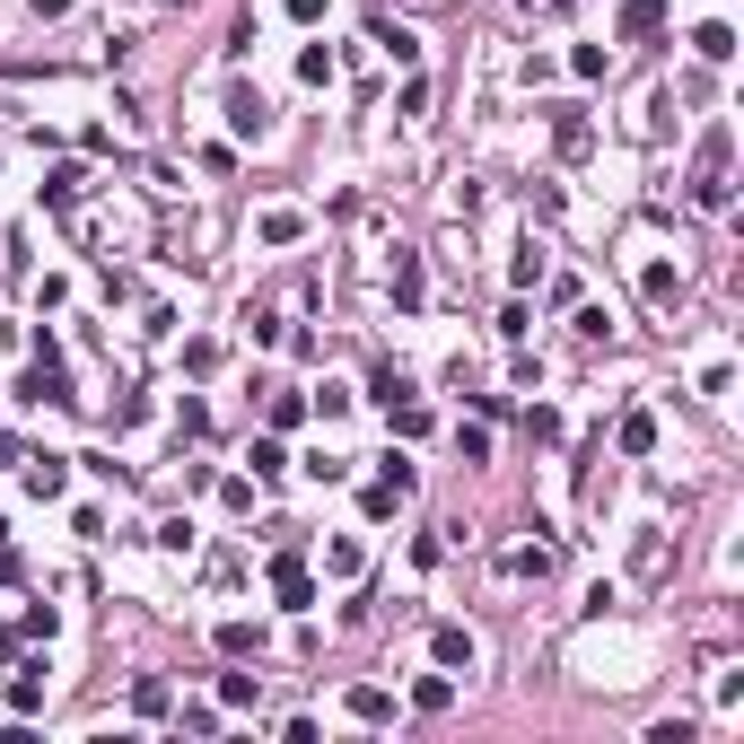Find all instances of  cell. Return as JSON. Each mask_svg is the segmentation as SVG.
Segmentation results:
<instances>
[{
	"mask_svg": "<svg viewBox=\"0 0 744 744\" xmlns=\"http://www.w3.org/2000/svg\"><path fill=\"white\" fill-rule=\"evenodd\" d=\"M272 596H280L289 614H307V605H316V578H307V552H298V543H280V552H272Z\"/></svg>",
	"mask_w": 744,
	"mask_h": 744,
	"instance_id": "7a4b0ae2",
	"label": "cell"
},
{
	"mask_svg": "<svg viewBox=\"0 0 744 744\" xmlns=\"http://www.w3.org/2000/svg\"><path fill=\"white\" fill-rule=\"evenodd\" d=\"M131 710H140V719H167V683L140 674V683H131Z\"/></svg>",
	"mask_w": 744,
	"mask_h": 744,
	"instance_id": "603a6c76",
	"label": "cell"
},
{
	"mask_svg": "<svg viewBox=\"0 0 744 744\" xmlns=\"http://www.w3.org/2000/svg\"><path fill=\"white\" fill-rule=\"evenodd\" d=\"M412 710H421V719L456 710V683H447V674H421V683H412Z\"/></svg>",
	"mask_w": 744,
	"mask_h": 744,
	"instance_id": "4fadbf2b",
	"label": "cell"
},
{
	"mask_svg": "<svg viewBox=\"0 0 744 744\" xmlns=\"http://www.w3.org/2000/svg\"><path fill=\"white\" fill-rule=\"evenodd\" d=\"M692 53H701V62H736V26H727V18H710V26L692 35Z\"/></svg>",
	"mask_w": 744,
	"mask_h": 744,
	"instance_id": "7c38bea8",
	"label": "cell"
},
{
	"mask_svg": "<svg viewBox=\"0 0 744 744\" xmlns=\"http://www.w3.org/2000/svg\"><path fill=\"white\" fill-rule=\"evenodd\" d=\"M298 228H307L298 211H263V246H298Z\"/></svg>",
	"mask_w": 744,
	"mask_h": 744,
	"instance_id": "7402d4cb",
	"label": "cell"
},
{
	"mask_svg": "<svg viewBox=\"0 0 744 744\" xmlns=\"http://www.w3.org/2000/svg\"><path fill=\"white\" fill-rule=\"evenodd\" d=\"M552 570H561L552 543H517V552H508V578H552Z\"/></svg>",
	"mask_w": 744,
	"mask_h": 744,
	"instance_id": "52a82bcc",
	"label": "cell"
},
{
	"mask_svg": "<svg viewBox=\"0 0 744 744\" xmlns=\"http://www.w3.org/2000/svg\"><path fill=\"white\" fill-rule=\"evenodd\" d=\"M62 482H71L62 456H26V491H35V499H62Z\"/></svg>",
	"mask_w": 744,
	"mask_h": 744,
	"instance_id": "2e32d148",
	"label": "cell"
},
{
	"mask_svg": "<svg viewBox=\"0 0 744 744\" xmlns=\"http://www.w3.org/2000/svg\"><path fill=\"white\" fill-rule=\"evenodd\" d=\"M307 421V394H272V429H298Z\"/></svg>",
	"mask_w": 744,
	"mask_h": 744,
	"instance_id": "484cf974",
	"label": "cell"
},
{
	"mask_svg": "<svg viewBox=\"0 0 744 744\" xmlns=\"http://www.w3.org/2000/svg\"><path fill=\"white\" fill-rule=\"evenodd\" d=\"M333 71H342L333 44H307V53H298V79H307V88H333Z\"/></svg>",
	"mask_w": 744,
	"mask_h": 744,
	"instance_id": "e0dca14e",
	"label": "cell"
},
{
	"mask_svg": "<svg viewBox=\"0 0 744 744\" xmlns=\"http://www.w3.org/2000/svg\"><path fill=\"white\" fill-rule=\"evenodd\" d=\"M79 193H88V167H71V158H62V167L44 176V211H53V220H71V211H79Z\"/></svg>",
	"mask_w": 744,
	"mask_h": 744,
	"instance_id": "3957f363",
	"label": "cell"
},
{
	"mask_svg": "<svg viewBox=\"0 0 744 744\" xmlns=\"http://www.w3.org/2000/svg\"><path fill=\"white\" fill-rule=\"evenodd\" d=\"M456 447H465V465H491V429L474 421V429H456Z\"/></svg>",
	"mask_w": 744,
	"mask_h": 744,
	"instance_id": "4316f807",
	"label": "cell"
},
{
	"mask_svg": "<svg viewBox=\"0 0 744 744\" xmlns=\"http://www.w3.org/2000/svg\"><path fill=\"white\" fill-rule=\"evenodd\" d=\"M228 131H237V140H254V131H263V97H254L246 79L228 88Z\"/></svg>",
	"mask_w": 744,
	"mask_h": 744,
	"instance_id": "9c48e42d",
	"label": "cell"
},
{
	"mask_svg": "<svg viewBox=\"0 0 744 744\" xmlns=\"http://www.w3.org/2000/svg\"><path fill=\"white\" fill-rule=\"evenodd\" d=\"M639 289H648L657 307H674V298H683V280H674V263H648V272H639Z\"/></svg>",
	"mask_w": 744,
	"mask_h": 744,
	"instance_id": "ac0fdd59",
	"label": "cell"
},
{
	"mask_svg": "<svg viewBox=\"0 0 744 744\" xmlns=\"http://www.w3.org/2000/svg\"><path fill=\"white\" fill-rule=\"evenodd\" d=\"M351 719H360V727H385V719H394V692H385V683H360V692H351Z\"/></svg>",
	"mask_w": 744,
	"mask_h": 744,
	"instance_id": "8fae6325",
	"label": "cell"
},
{
	"mask_svg": "<svg viewBox=\"0 0 744 744\" xmlns=\"http://www.w3.org/2000/svg\"><path fill=\"white\" fill-rule=\"evenodd\" d=\"M421 289H429V280H421V254L394 246V307H421Z\"/></svg>",
	"mask_w": 744,
	"mask_h": 744,
	"instance_id": "9a60e30c",
	"label": "cell"
},
{
	"mask_svg": "<svg viewBox=\"0 0 744 744\" xmlns=\"http://www.w3.org/2000/svg\"><path fill=\"white\" fill-rule=\"evenodd\" d=\"M614 447H621V456H648V447H657V412H621Z\"/></svg>",
	"mask_w": 744,
	"mask_h": 744,
	"instance_id": "30bf717a",
	"label": "cell"
},
{
	"mask_svg": "<svg viewBox=\"0 0 744 744\" xmlns=\"http://www.w3.org/2000/svg\"><path fill=\"white\" fill-rule=\"evenodd\" d=\"M0 587H18V552H0Z\"/></svg>",
	"mask_w": 744,
	"mask_h": 744,
	"instance_id": "4dcf8cb0",
	"label": "cell"
},
{
	"mask_svg": "<svg viewBox=\"0 0 744 744\" xmlns=\"http://www.w3.org/2000/svg\"><path fill=\"white\" fill-rule=\"evenodd\" d=\"M246 465H254V482H272V474H280V429H272V438H254Z\"/></svg>",
	"mask_w": 744,
	"mask_h": 744,
	"instance_id": "d4e9b609",
	"label": "cell"
},
{
	"mask_svg": "<svg viewBox=\"0 0 744 744\" xmlns=\"http://www.w3.org/2000/svg\"><path fill=\"white\" fill-rule=\"evenodd\" d=\"M254 648H263L254 621H220V657H254Z\"/></svg>",
	"mask_w": 744,
	"mask_h": 744,
	"instance_id": "44dd1931",
	"label": "cell"
},
{
	"mask_svg": "<svg viewBox=\"0 0 744 744\" xmlns=\"http://www.w3.org/2000/svg\"><path fill=\"white\" fill-rule=\"evenodd\" d=\"M44 710V666H18V683H9V719H35Z\"/></svg>",
	"mask_w": 744,
	"mask_h": 744,
	"instance_id": "ba28073f",
	"label": "cell"
},
{
	"mask_svg": "<svg viewBox=\"0 0 744 744\" xmlns=\"http://www.w3.org/2000/svg\"><path fill=\"white\" fill-rule=\"evenodd\" d=\"M692 736H701L692 719H657V727H648V744H692Z\"/></svg>",
	"mask_w": 744,
	"mask_h": 744,
	"instance_id": "f1b7e54d",
	"label": "cell"
},
{
	"mask_svg": "<svg viewBox=\"0 0 744 744\" xmlns=\"http://www.w3.org/2000/svg\"><path fill=\"white\" fill-rule=\"evenodd\" d=\"M385 421H394V438H421V429H429V412H421L412 394H394V403H385Z\"/></svg>",
	"mask_w": 744,
	"mask_h": 744,
	"instance_id": "d6986e66",
	"label": "cell"
},
{
	"mask_svg": "<svg viewBox=\"0 0 744 744\" xmlns=\"http://www.w3.org/2000/svg\"><path fill=\"white\" fill-rule=\"evenodd\" d=\"M552 149H561V158H587V149H596V124H587L578 106H561V115H552Z\"/></svg>",
	"mask_w": 744,
	"mask_h": 744,
	"instance_id": "277c9868",
	"label": "cell"
},
{
	"mask_svg": "<svg viewBox=\"0 0 744 744\" xmlns=\"http://www.w3.org/2000/svg\"><path fill=\"white\" fill-rule=\"evenodd\" d=\"M360 561H369V552H360L351 534H333V543H325V570H333V578H360Z\"/></svg>",
	"mask_w": 744,
	"mask_h": 744,
	"instance_id": "ffe728a7",
	"label": "cell"
},
{
	"mask_svg": "<svg viewBox=\"0 0 744 744\" xmlns=\"http://www.w3.org/2000/svg\"><path fill=\"white\" fill-rule=\"evenodd\" d=\"M254 692H263L254 674H220V710H254Z\"/></svg>",
	"mask_w": 744,
	"mask_h": 744,
	"instance_id": "cb8c5ba5",
	"label": "cell"
},
{
	"mask_svg": "<svg viewBox=\"0 0 744 744\" xmlns=\"http://www.w3.org/2000/svg\"><path fill=\"white\" fill-rule=\"evenodd\" d=\"M394 499H403V491H394V482H385V474H376L369 491H360V508H369V517H394Z\"/></svg>",
	"mask_w": 744,
	"mask_h": 744,
	"instance_id": "83f0119b",
	"label": "cell"
},
{
	"mask_svg": "<svg viewBox=\"0 0 744 744\" xmlns=\"http://www.w3.org/2000/svg\"><path fill=\"white\" fill-rule=\"evenodd\" d=\"M289 18H298V26H316V18H325V0H289Z\"/></svg>",
	"mask_w": 744,
	"mask_h": 744,
	"instance_id": "f546056e",
	"label": "cell"
},
{
	"mask_svg": "<svg viewBox=\"0 0 744 744\" xmlns=\"http://www.w3.org/2000/svg\"><path fill=\"white\" fill-rule=\"evenodd\" d=\"M369 44L385 53V62H403V71L421 62V35H412V26H394V18H376V26H369Z\"/></svg>",
	"mask_w": 744,
	"mask_h": 744,
	"instance_id": "8992f818",
	"label": "cell"
},
{
	"mask_svg": "<svg viewBox=\"0 0 744 744\" xmlns=\"http://www.w3.org/2000/svg\"><path fill=\"white\" fill-rule=\"evenodd\" d=\"M657 18H666V0H621V44L657 35Z\"/></svg>",
	"mask_w": 744,
	"mask_h": 744,
	"instance_id": "5bb4252c",
	"label": "cell"
},
{
	"mask_svg": "<svg viewBox=\"0 0 744 744\" xmlns=\"http://www.w3.org/2000/svg\"><path fill=\"white\" fill-rule=\"evenodd\" d=\"M0 534H9V525H0Z\"/></svg>",
	"mask_w": 744,
	"mask_h": 744,
	"instance_id": "1f68e13d",
	"label": "cell"
},
{
	"mask_svg": "<svg viewBox=\"0 0 744 744\" xmlns=\"http://www.w3.org/2000/svg\"><path fill=\"white\" fill-rule=\"evenodd\" d=\"M727 158H736V131L710 124V131H701V149H692V202H701V211H727V202H736Z\"/></svg>",
	"mask_w": 744,
	"mask_h": 744,
	"instance_id": "6da1fadb",
	"label": "cell"
},
{
	"mask_svg": "<svg viewBox=\"0 0 744 744\" xmlns=\"http://www.w3.org/2000/svg\"><path fill=\"white\" fill-rule=\"evenodd\" d=\"M429 657H438V666H474L482 648H474V630H465V621H438V630H429Z\"/></svg>",
	"mask_w": 744,
	"mask_h": 744,
	"instance_id": "5b68a950",
	"label": "cell"
}]
</instances>
